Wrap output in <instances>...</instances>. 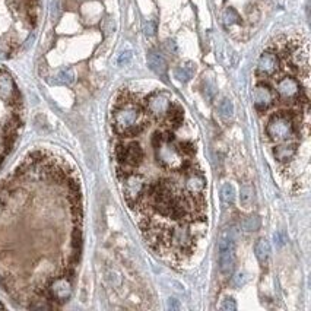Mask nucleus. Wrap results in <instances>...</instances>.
Returning <instances> with one entry per match:
<instances>
[{
    "mask_svg": "<svg viewBox=\"0 0 311 311\" xmlns=\"http://www.w3.org/2000/svg\"><path fill=\"white\" fill-rule=\"evenodd\" d=\"M240 203L241 206L248 209L253 203V187L250 183H244L240 189Z\"/></svg>",
    "mask_w": 311,
    "mask_h": 311,
    "instance_id": "obj_11",
    "label": "nucleus"
},
{
    "mask_svg": "<svg viewBox=\"0 0 311 311\" xmlns=\"http://www.w3.org/2000/svg\"><path fill=\"white\" fill-rule=\"evenodd\" d=\"M222 310H225V311L237 310V304H235V301H234L232 298H226V300L223 301V304H222Z\"/></svg>",
    "mask_w": 311,
    "mask_h": 311,
    "instance_id": "obj_18",
    "label": "nucleus"
},
{
    "mask_svg": "<svg viewBox=\"0 0 311 311\" xmlns=\"http://www.w3.org/2000/svg\"><path fill=\"white\" fill-rule=\"evenodd\" d=\"M279 70V56L276 51L266 50L260 54L257 62V76L260 79H269L273 78Z\"/></svg>",
    "mask_w": 311,
    "mask_h": 311,
    "instance_id": "obj_6",
    "label": "nucleus"
},
{
    "mask_svg": "<svg viewBox=\"0 0 311 311\" xmlns=\"http://www.w3.org/2000/svg\"><path fill=\"white\" fill-rule=\"evenodd\" d=\"M120 181H121V190H123L126 203L129 205V207L134 209L145 195L146 184H148L146 178L142 174L133 171L130 174L120 177Z\"/></svg>",
    "mask_w": 311,
    "mask_h": 311,
    "instance_id": "obj_2",
    "label": "nucleus"
},
{
    "mask_svg": "<svg viewBox=\"0 0 311 311\" xmlns=\"http://www.w3.org/2000/svg\"><path fill=\"white\" fill-rule=\"evenodd\" d=\"M218 110H219L221 117L229 118V117H232V114H234V104H232L231 100L223 98V100L219 103V105H218Z\"/></svg>",
    "mask_w": 311,
    "mask_h": 311,
    "instance_id": "obj_12",
    "label": "nucleus"
},
{
    "mask_svg": "<svg viewBox=\"0 0 311 311\" xmlns=\"http://www.w3.org/2000/svg\"><path fill=\"white\" fill-rule=\"evenodd\" d=\"M235 263V254H234V241L228 237L222 238L218 244V266L221 273L231 275Z\"/></svg>",
    "mask_w": 311,
    "mask_h": 311,
    "instance_id": "obj_4",
    "label": "nucleus"
},
{
    "mask_svg": "<svg viewBox=\"0 0 311 311\" xmlns=\"http://www.w3.org/2000/svg\"><path fill=\"white\" fill-rule=\"evenodd\" d=\"M260 218L257 215H251V216H247L243 222V228L245 231H256L260 228Z\"/></svg>",
    "mask_w": 311,
    "mask_h": 311,
    "instance_id": "obj_14",
    "label": "nucleus"
},
{
    "mask_svg": "<svg viewBox=\"0 0 311 311\" xmlns=\"http://www.w3.org/2000/svg\"><path fill=\"white\" fill-rule=\"evenodd\" d=\"M244 282H245V278H244L243 273H238V275L235 276V279H234V285H235L237 288H240L241 285H244Z\"/></svg>",
    "mask_w": 311,
    "mask_h": 311,
    "instance_id": "obj_20",
    "label": "nucleus"
},
{
    "mask_svg": "<svg viewBox=\"0 0 311 311\" xmlns=\"http://www.w3.org/2000/svg\"><path fill=\"white\" fill-rule=\"evenodd\" d=\"M253 101H254V107L259 112H266L273 104L276 103V94L269 84L260 81L253 89Z\"/></svg>",
    "mask_w": 311,
    "mask_h": 311,
    "instance_id": "obj_5",
    "label": "nucleus"
},
{
    "mask_svg": "<svg viewBox=\"0 0 311 311\" xmlns=\"http://www.w3.org/2000/svg\"><path fill=\"white\" fill-rule=\"evenodd\" d=\"M171 103H173L171 95L168 92L155 91L143 101V105H145V110H146L149 117L159 120V118H164V115L167 114Z\"/></svg>",
    "mask_w": 311,
    "mask_h": 311,
    "instance_id": "obj_3",
    "label": "nucleus"
},
{
    "mask_svg": "<svg viewBox=\"0 0 311 311\" xmlns=\"http://www.w3.org/2000/svg\"><path fill=\"white\" fill-rule=\"evenodd\" d=\"M143 32L146 37H154L156 34V23L154 21H146L143 23Z\"/></svg>",
    "mask_w": 311,
    "mask_h": 311,
    "instance_id": "obj_17",
    "label": "nucleus"
},
{
    "mask_svg": "<svg viewBox=\"0 0 311 311\" xmlns=\"http://www.w3.org/2000/svg\"><path fill=\"white\" fill-rule=\"evenodd\" d=\"M254 253H256L257 260L262 265H266V262L269 259V254H270V245H269V243L265 238L259 240L257 244H256V247H254Z\"/></svg>",
    "mask_w": 311,
    "mask_h": 311,
    "instance_id": "obj_9",
    "label": "nucleus"
},
{
    "mask_svg": "<svg viewBox=\"0 0 311 311\" xmlns=\"http://www.w3.org/2000/svg\"><path fill=\"white\" fill-rule=\"evenodd\" d=\"M148 65L149 67L159 76H165L167 73V62L165 59L155 50H151L148 53Z\"/></svg>",
    "mask_w": 311,
    "mask_h": 311,
    "instance_id": "obj_8",
    "label": "nucleus"
},
{
    "mask_svg": "<svg viewBox=\"0 0 311 311\" xmlns=\"http://www.w3.org/2000/svg\"><path fill=\"white\" fill-rule=\"evenodd\" d=\"M149 123V115L145 105L137 101V97L129 91H121L114 110L112 127L123 137H134L143 132Z\"/></svg>",
    "mask_w": 311,
    "mask_h": 311,
    "instance_id": "obj_1",
    "label": "nucleus"
},
{
    "mask_svg": "<svg viewBox=\"0 0 311 311\" xmlns=\"http://www.w3.org/2000/svg\"><path fill=\"white\" fill-rule=\"evenodd\" d=\"M275 243H276L278 245H282V244L285 243V235H284L282 232L275 234Z\"/></svg>",
    "mask_w": 311,
    "mask_h": 311,
    "instance_id": "obj_22",
    "label": "nucleus"
},
{
    "mask_svg": "<svg viewBox=\"0 0 311 311\" xmlns=\"http://www.w3.org/2000/svg\"><path fill=\"white\" fill-rule=\"evenodd\" d=\"M168 307H170L171 310H178V309H180V304H178V301H177L176 298H170V300H168Z\"/></svg>",
    "mask_w": 311,
    "mask_h": 311,
    "instance_id": "obj_23",
    "label": "nucleus"
},
{
    "mask_svg": "<svg viewBox=\"0 0 311 311\" xmlns=\"http://www.w3.org/2000/svg\"><path fill=\"white\" fill-rule=\"evenodd\" d=\"M57 81L60 82V84H72L73 81H75V75H73V70L72 69H63V70H60L59 72V75H57Z\"/></svg>",
    "mask_w": 311,
    "mask_h": 311,
    "instance_id": "obj_16",
    "label": "nucleus"
},
{
    "mask_svg": "<svg viewBox=\"0 0 311 311\" xmlns=\"http://www.w3.org/2000/svg\"><path fill=\"white\" fill-rule=\"evenodd\" d=\"M195 70H196V67H195L193 63H186L184 66L177 67L176 72H174V75H176V78H177L180 82H189V81L193 78Z\"/></svg>",
    "mask_w": 311,
    "mask_h": 311,
    "instance_id": "obj_10",
    "label": "nucleus"
},
{
    "mask_svg": "<svg viewBox=\"0 0 311 311\" xmlns=\"http://www.w3.org/2000/svg\"><path fill=\"white\" fill-rule=\"evenodd\" d=\"M165 44H167V50H168L170 53H173V54L177 53V45H176V43H174L173 40H168Z\"/></svg>",
    "mask_w": 311,
    "mask_h": 311,
    "instance_id": "obj_21",
    "label": "nucleus"
},
{
    "mask_svg": "<svg viewBox=\"0 0 311 311\" xmlns=\"http://www.w3.org/2000/svg\"><path fill=\"white\" fill-rule=\"evenodd\" d=\"M0 307H1V306H0Z\"/></svg>",
    "mask_w": 311,
    "mask_h": 311,
    "instance_id": "obj_24",
    "label": "nucleus"
},
{
    "mask_svg": "<svg viewBox=\"0 0 311 311\" xmlns=\"http://www.w3.org/2000/svg\"><path fill=\"white\" fill-rule=\"evenodd\" d=\"M235 199V190L232 187V184H225L222 187V200L226 203V205H231Z\"/></svg>",
    "mask_w": 311,
    "mask_h": 311,
    "instance_id": "obj_15",
    "label": "nucleus"
},
{
    "mask_svg": "<svg viewBox=\"0 0 311 311\" xmlns=\"http://www.w3.org/2000/svg\"><path fill=\"white\" fill-rule=\"evenodd\" d=\"M298 142H288V143H279L275 145L272 148L273 152V158L279 162V164H288L289 161H292L298 152Z\"/></svg>",
    "mask_w": 311,
    "mask_h": 311,
    "instance_id": "obj_7",
    "label": "nucleus"
},
{
    "mask_svg": "<svg viewBox=\"0 0 311 311\" xmlns=\"http://www.w3.org/2000/svg\"><path fill=\"white\" fill-rule=\"evenodd\" d=\"M223 22H225L226 25H234V23H240L241 19H240V15L237 13L235 9L226 7L225 12H223Z\"/></svg>",
    "mask_w": 311,
    "mask_h": 311,
    "instance_id": "obj_13",
    "label": "nucleus"
},
{
    "mask_svg": "<svg viewBox=\"0 0 311 311\" xmlns=\"http://www.w3.org/2000/svg\"><path fill=\"white\" fill-rule=\"evenodd\" d=\"M130 60H132V53H130V51L121 53V56L118 57V65H120V66H123V65H127Z\"/></svg>",
    "mask_w": 311,
    "mask_h": 311,
    "instance_id": "obj_19",
    "label": "nucleus"
}]
</instances>
